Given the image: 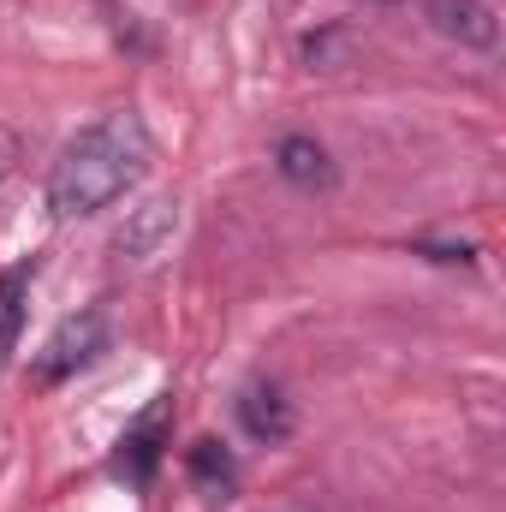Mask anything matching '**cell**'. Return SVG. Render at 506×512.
I'll list each match as a JSON object with an SVG mask.
<instances>
[{
  "instance_id": "6da1fadb",
  "label": "cell",
  "mask_w": 506,
  "mask_h": 512,
  "mask_svg": "<svg viewBox=\"0 0 506 512\" xmlns=\"http://www.w3.org/2000/svg\"><path fill=\"white\" fill-rule=\"evenodd\" d=\"M149 155H155V137H149L137 108H114V114L90 120L60 149V161L48 167V185H42L48 215L54 221L102 215L108 203H120L131 185L149 173Z\"/></svg>"
},
{
  "instance_id": "7a4b0ae2",
  "label": "cell",
  "mask_w": 506,
  "mask_h": 512,
  "mask_svg": "<svg viewBox=\"0 0 506 512\" xmlns=\"http://www.w3.org/2000/svg\"><path fill=\"white\" fill-rule=\"evenodd\" d=\"M102 352H108V316H102V310L66 316V322L54 328V340L42 346V358H36V382H42V387H60L72 370L96 364Z\"/></svg>"
},
{
  "instance_id": "3957f363",
  "label": "cell",
  "mask_w": 506,
  "mask_h": 512,
  "mask_svg": "<svg viewBox=\"0 0 506 512\" xmlns=\"http://www.w3.org/2000/svg\"><path fill=\"white\" fill-rule=\"evenodd\" d=\"M274 167H280V179L298 185V191H334V185H340L334 155H328L316 137H304V131H292V137L274 143Z\"/></svg>"
},
{
  "instance_id": "277c9868",
  "label": "cell",
  "mask_w": 506,
  "mask_h": 512,
  "mask_svg": "<svg viewBox=\"0 0 506 512\" xmlns=\"http://www.w3.org/2000/svg\"><path fill=\"white\" fill-rule=\"evenodd\" d=\"M423 12H429V24H435L447 42H459V48H495V42H501V18H495L483 0H429Z\"/></svg>"
},
{
  "instance_id": "5b68a950",
  "label": "cell",
  "mask_w": 506,
  "mask_h": 512,
  "mask_svg": "<svg viewBox=\"0 0 506 512\" xmlns=\"http://www.w3.org/2000/svg\"><path fill=\"white\" fill-rule=\"evenodd\" d=\"M239 423H245V435L251 441H262V447H280L286 435H292V399L280 393L274 382H251L245 393H239Z\"/></svg>"
},
{
  "instance_id": "8992f818",
  "label": "cell",
  "mask_w": 506,
  "mask_h": 512,
  "mask_svg": "<svg viewBox=\"0 0 506 512\" xmlns=\"http://www.w3.org/2000/svg\"><path fill=\"white\" fill-rule=\"evenodd\" d=\"M161 441H167V405H155L149 417H137L126 435H120V453H114V471L126 477V483H149L155 477V465H161Z\"/></svg>"
},
{
  "instance_id": "52a82bcc",
  "label": "cell",
  "mask_w": 506,
  "mask_h": 512,
  "mask_svg": "<svg viewBox=\"0 0 506 512\" xmlns=\"http://www.w3.org/2000/svg\"><path fill=\"white\" fill-rule=\"evenodd\" d=\"M30 280H36L30 256L0 268V376H6V364H12V352L24 340V322H30Z\"/></svg>"
},
{
  "instance_id": "ba28073f",
  "label": "cell",
  "mask_w": 506,
  "mask_h": 512,
  "mask_svg": "<svg viewBox=\"0 0 506 512\" xmlns=\"http://www.w3.org/2000/svg\"><path fill=\"white\" fill-rule=\"evenodd\" d=\"M185 465H191V477H197L215 501H227V495H233V483H239V465H233V453H227L221 441H197Z\"/></svg>"
},
{
  "instance_id": "9c48e42d",
  "label": "cell",
  "mask_w": 506,
  "mask_h": 512,
  "mask_svg": "<svg viewBox=\"0 0 506 512\" xmlns=\"http://www.w3.org/2000/svg\"><path fill=\"white\" fill-rule=\"evenodd\" d=\"M18 161H24V137H18V131L0 120V185H6L12 173H18Z\"/></svg>"
}]
</instances>
